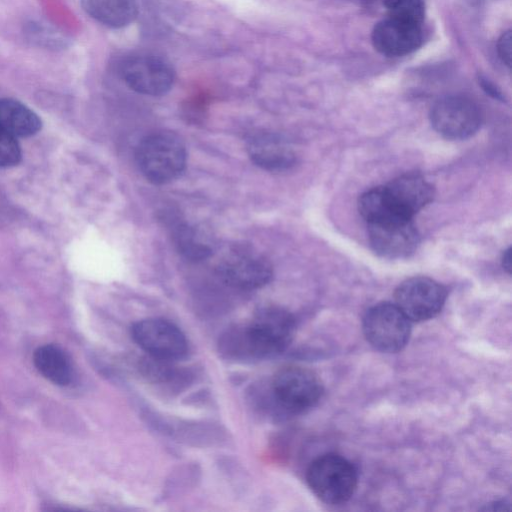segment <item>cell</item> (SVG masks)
<instances>
[{"label":"cell","mask_w":512,"mask_h":512,"mask_svg":"<svg viewBox=\"0 0 512 512\" xmlns=\"http://www.w3.org/2000/svg\"><path fill=\"white\" fill-rule=\"evenodd\" d=\"M295 332L293 315L278 306L260 308L251 321L224 336L225 352L242 358L262 359L284 351Z\"/></svg>","instance_id":"obj_1"},{"label":"cell","mask_w":512,"mask_h":512,"mask_svg":"<svg viewBox=\"0 0 512 512\" xmlns=\"http://www.w3.org/2000/svg\"><path fill=\"white\" fill-rule=\"evenodd\" d=\"M187 153L181 139L168 131L143 137L135 150V160L142 175L161 185L178 178L186 166Z\"/></svg>","instance_id":"obj_2"},{"label":"cell","mask_w":512,"mask_h":512,"mask_svg":"<svg viewBox=\"0 0 512 512\" xmlns=\"http://www.w3.org/2000/svg\"><path fill=\"white\" fill-rule=\"evenodd\" d=\"M307 483L323 502L338 505L354 494L358 475L354 465L341 455L328 453L316 458L309 466Z\"/></svg>","instance_id":"obj_3"},{"label":"cell","mask_w":512,"mask_h":512,"mask_svg":"<svg viewBox=\"0 0 512 512\" xmlns=\"http://www.w3.org/2000/svg\"><path fill=\"white\" fill-rule=\"evenodd\" d=\"M272 397L282 410L292 414L313 408L321 399L323 385L311 370L288 366L280 369L271 382Z\"/></svg>","instance_id":"obj_4"},{"label":"cell","mask_w":512,"mask_h":512,"mask_svg":"<svg viewBox=\"0 0 512 512\" xmlns=\"http://www.w3.org/2000/svg\"><path fill=\"white\" fill-rule=\"evenodd\" d=\"M119 74L130 89L149 96L167 93L175 79L172 64L166 58L149 52L125 57L119 65Z\"/></svg>","instance_id":"obj_5"},{"label":"cell","mask_w":512,"mask_h":512,"mask_svg":"<svg viewBox=\"0 0 512 512\" xmlns=\"http://www.w3.org/2000/svg\"><path fill=\"white\" fill-rule=\"evenodd\" d=\"M367 341L382 352H396L408 342L410 320L395 303H378L367 310L363 318Z\"/></svg>","instance_id":"obj_6"},{"label":"cell","mask_w":512,"mask_h":512,"mask_svg":"<svg viewBox=\"0 0 512 512\" xmlns=\"http://www.w3.org/2000/svg\"><path fill=\"white\" fill-rule=\"evenodd\" d=\"M216 269L227 285L240 290L261 288L273 277L269 260L248 247H236L226 252Z\"/></svg>","instance_id":"obj_7"},{"label":"cell","mask_w":512,"mask_h":512,"mask_svg":"<svg viewBox=\"0 0 512 512\" xmlns=\"http://www.w3.org/2000/svg\"><path fill=\"white\" fill-rule=\"evenodd\" d=\"M131 335L138 346L158 361L184 358L188 342L183 332L172 322L162 318H147L131 327Z\"/></svg>","instance_id":"obj_8"},{"label":"cell","mask_w":512,"mask_h":512,"mask_svg":"<svg viewBox=\"0 0 512 512\" xmlns=\"http://www.w3.org/2000/svg\"><path fill=\"white\" fill-rule=\"evenodd\" d=\"M429 117L435 131L451 140L467 139L481 125L478 106L471 99L458 95L446 96L435 102Z\"/></svg>","instance_id":"obj_9"},{"label":"cell","mask_w":512,"mask_h":512,"mask_svg":"<svg viewBox=\"0 0 512 512\" xmlns=\"http://www.w3.org/2000/svg\"><path fill=\"white\" fill-rule=\"evenodd\" d=\"M395 304L410 321H425L444 306L447 291L435 280L415 276L404 280L395 290Z\"/></svg>","instance_id":"obj_10"},{"label":"cell","mask_w":512,"mask_h":512,"mask_svg":"<svg viewBox=\"0 0 512 512\" xmlns=\"http://www.w3.org/2000/svg\"><path fill=\"white\" fill-rule=\"evenodd\" d=\"M368 238L373 251L387 259L409 257L419 244L413 219H391L367 223Z\"/></svg>","instance_id":"obj_11"},{"label":"cell","mask_w":512,"mask_h":512,"mask_svg":"<svg viewBox=\"0 0 512 512\" xmlns=\"http://www.w3.org/2000/svg\"><path fill=\"white\" fill-rule=\"evenodd\" d=\"M371 41L373 47L383 55L404 56L421 46L422 25L387 16L374 26Z\"/></svg>","instance_id":"obj_12"},{"label":"cell","mask_w":512,"mask_h":512,"mask_svg":"<svg viewBox=\"0 0 512 512\" xmlns=\"http://www.w3.org/2000/svg\"><path fill=\"white\" fill-rule=\"evenodd\" d=\"M384 189L394 208L411 219L434 197L433 186L416 173L401 175L384 186Z\"/></svg>","instance_id":"obj_13"},{"label":"cell","mask_w":512,"mask_h":512,"mask_svg":"<svg viewBox=\"0 0 512 512\" xmlns=\"http://www.w3.org/2000/svg\"><path fill=\"white\" fill-rule=\"evenodd\" d=\"M247 151L257 166L268 171H283L296 162V155L290 144L274 133L253 136L248 141Z\"/></svg>","instance_id":"obj_14"},{"label":"cell","mask_w":512,"mask_h":512,"mask_svg":"<svg viewBox=\"0 0 512 512\" xmlns=\"http://www.w3.org/2000/svg\"><path fill=\"white\" fill-rule=\"evenodd\" d=\"M84 12L98 23L110 28H123L138 15L136 0H80Z\"/></svg>","instance_id":"obj_15"},{"label":"cell","mask_w":512,"mask_h":512,"mask_svg":"<svg viewBox=\"0 0 512 512\" xmlns=\"http://www.w3.org/2000/svg\"><path fill=\"white\" fill-rule=\"evenodd\" d=\"M37 371L58 386H68L73 379V367L68 354L58 345L39 346L33 354Z\"/></svg>","instance_id":"obj_16"},{"label":"cell","mask_w":512,"mask_h":512,"mask_svg":"<svg viewBox=\"0 0 512 512\" xmlns=\"http://www.w3.org/2000/svg\"><path fill=\"white\" fill-rule=\"evenodd\" d=\"M0 127L16 138H26L41 130L42 121L22 102L13 98H0Z\"/></svg>","instance_id":"obj_17"},{"label":"cell","mask_w":512,"mask_h":512,"mask_svg":"<svg viewBox=\"0 0 512 512\" xmlns=\"http://www.w3.org/2000/svg\"><path fill=\"white\" fill-rule=\"evenodd\" d=\"M172 241L177 251L188 260L200 261L208 258L212 252L202 235L189 223L184 221L171 222Z\"/></svg>","instance_id":"obj_18"},{"label":"cell","mask_w":512,"mask_h":512,"mask_svg":"<svg viewBox=\"0 0 512 512\" xmlns=\"http://www.w3.org/2000/svg\"><path fill=\"white\" fill-rule=\"evenodd\" d=\"M384 5L388 16L422 25L425 16L422 0H385Z\"/></svg>","instance_id":"obj_19"},{"label":"cell","mask_w":512,"mask_h":512,"mask_svg":"<svg viewBox=\"0 0 512 512\" xmlns=\"http://www.w3.org/2000/svg\"><path fill=\"white\" fill-rule=\"evenodd\" d=\"M22 157L18 138L0 127V167L16 166Z\"/></svg>","instance_id":"obj_20"},{"label":"cell","mask_w":512,"mask_h":512,"mask_svg":"<svg viewBox=\"0 0 512 512\" xmlns=\"http://www.w3.org/2000/svg\"><path fill=\"white\" fill-rule=\"evenodd\" d=\"M497 53L501 61L507 66H511L512 58V34L511 31H505L497 41Z\"/></svg>","instance_id":"obj_21"},{"label":"cell","mask_w":512,"mask_h":512,"mask_svg":"<svg viewBox=\"0 0 512 512\" xmlns=\"http://www.w3.org/2000/svg\"><path fill=\"white\" fill-rule=\"evenodd\" d=\"M502 264H503V267L507 270V272L510 273V271H511V249L510 248H508L503 253Z\"/></svg>","instance_id":"obj_22"}]
</instances>
